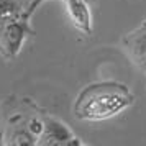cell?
I'll return each instance as SVG.
<instances>
[{
	"label": "cell",
	"instance_id": "6da1fadb",
	"mask_svg": "<svg viewBox=\"0 0 146 146\" xmlns=\"http://www.w3.org/2000/svg\"><path fill=\"white\" fill-rule=\"evenodd\" d=\"M135 94L120 80H97L87 84L74 100L72 113L82 121H105L128 110Z\"/></svg>",
	"mask_w": 146,
	"mask_h": 146
},
{
	"label": "cell",
	"instance_id": "7a4b0ae2",
	"mask_svg": "<svg viewBox=\"0 0 146 146\" xmlns=\"http://www.w3.org/2000/svg\"><path fill=\"white\" fill-rule=\"evenodd\" d=\"M31 35H35V30L28 13L0 23V56L7 61H13Z\"/></svg>",
	"mask_w": 146,
	"mask_h": 146
},
{
	"label": "cell",
	"instance_id": "3957f363",
	"mask_svg": "<svg viewBox=\"0 0 146 146\" xmlns=\"http://www.w3.org/2000/svg\"><path fill=\"white\" fill-rule=\"evenodd\" d=\"M43 131L38 138V146H86V143L61 118L43 113Z\"/></svg>",
	"mask_w": 146,
	"mask_h": 146
},
{
	"label": "cell",
	"instance_id": "277c9868",
	"mask_svg": "<svg viewBox=\"0 0 146 146\" xmlns=\"http://www.w3.org/2000/svg\"><path fill=\"white\" fill-rule=\"evenodd\" d=\"M121 48L133 66L146 74V20L121 38Z\"/></svg>",
	"mask_w": 146,
	"mask_h": 146
},
{
	"label": "cell",
	"instance_id": "5b68a950",
	"mask_svg": "<svg viewBox=\"0 0 146 146\" xmlns=\"http://www.w3.org/2000/svg\"><path fill=\"white\" fill-rule=\"evenodd\" d=\"M30 115L17 112L12 117H8L7 126L3 128V136H5V145L15 146H36L38 139L35 136L30 126H28Z\"/></svg>",
	"mask_w": 146,
	"mask_h": 146
},
{
	"label": "cell",
	"instance_id": "8992f818",
	"mask_svg": "<svg viewBox=\"0 0 146 146\" xmlns=\"http://www.w3.org/2000/svg\"><path fill=\"white\" fill-rule=\"evenodd\" d=\"M67 18L79 33L90 36L94 33V17L89 0H62Z\"/></svg>",
	"mask_w": 146,
	"mask_h": 146
},
{
	"label": "cell",
	"instance_id": "52a82bcc",
	"mask_svg": "<svg viewBox=\"0 0 146 146\" xmlns=\"http://www.w3.org/2000/svg\"><path fill=\"white\" fill-rule=\"evenodd\" d=\"M27 13V5L20 0H0V23Z\"/></svg>",
	"mask_w": 146,
	"mask_h": 146
},
{
	"label": "cell",
	"instance_id": "ba28073f",
	"mask_svg": "<svg viewBox=\"0 0 146 146\" xmlns=\"http://www.w3.org/2000/svg\"><path fill=\"white\" fill-rule=\"evenodd\" d=\"M44 2H48V0H31L30 5H28V8H27V13L30 15V17H33V13L44 3ZM89 2H94V0H89Z\"/></svg>",
	"mask_w": 146,
	"mask_h": 146
},
{
	"label": "cell",
	"instance_id": "9c48e42d",
	"mask_svg": "<svg viewBox=\"0 0 146 146\" xmlns=\"http://www.w3.org/2000/svg\"><path fill=\"white\" fill-rule=\"evenodd\" d=\"M3 139H5V136H3V130H2V131H0V145H5Z\"/></svg>",
	"mask_w": 146,
	"mask_h": 146
},
{
	"label": "cell",
	"instance_id": "30bf717a",
	"mask_svg": "<svg viewBox=\"0 0 146 146\" xmlns=\"http://www.w3.org/2000/svg\"><path fill=\"white\" fill-rule=\"evenodd\" d=\"M20 2H23V3L27 5V8H28V5H30V2H31V0H20Z\"/></svg>",
	"mask_w": 146,
	"mask_h": 146
}]
</instances>
